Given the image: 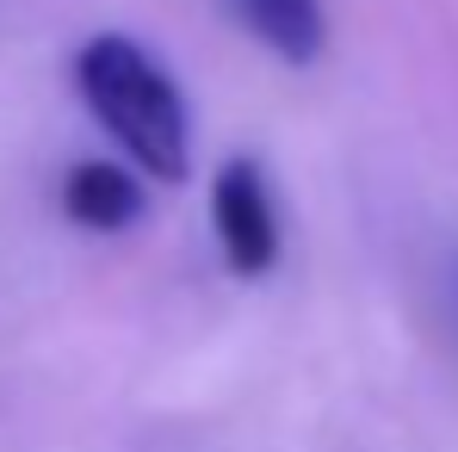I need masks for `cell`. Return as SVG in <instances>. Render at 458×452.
Wrapping results in <instances>:
<instances>
[{
	"label": "cell",
	"mask_w": 458,
	"mask_h": 452,
	"mask_svg": "<svg viewBox=\"0 0 458 452\" xmlns=\"http://www.w3.org/2000/svg\"><path fill=\"white\" fill-rule=\"evenodd\" d=\"M75 87L106 137L155 180H186L192 167V118L174 75L124 31L87 38L75 56Z\"/></svg>",
	"instance_id": "1"
},
{
	"label": "cell",
	"mask_w": 458,
	"mask_h": 452,
	"mask_svg": "<svg viewBox=\"0 0 458 452\" xmlns=\"http://www.w3.org/2000/svg\"><path fill=\"white\" fill-rule=\"evenodd\" d=\"M211 229L224 242L229 273L260 279L279 260V217H273V192L260 180L254 161H224L211 180Z\"/></svg>",
	"instance_id": "2"
},
{
	"label": "cell",
	"mask_w": 458,
	"mask_h": 452,
	"mask_svg": "<svg viewBox=\"0 0 458 452\" xmlns=\"http://www.w3.org/2000/svg\"><path fill=\"white\" fill-rule=\"evenodd\" d=\"M224 13L254 38V44H267L279 63H292V69L316 63L322 44H328V13H322V0H224Z\"/></svg>",
	"instance_id": "3"
},
{
	"label": "cell",
	"mask_w": 458,
	"mask_h": 452,
	"mask_svg": "<svg viewBox=\"0 0 458 452\" xmlns=\"http://www.w3.org/2000/svg\"><path fill=\"white\" fill-rule=\"evenodd\" d=\"M63 211L81 229H131L143 217V186L118 161H81L63 180Z\"/></svg>",
	"instance_id": "4"
},
{
	"label": "cell",
	"mask_w": 458,
	"mask_h": 452,
	"mask_svg": "<svg viewBox=\"0 0 458 452\" xmlns=\"http://www.w3.org/2000/svg\"><path fill=\"white\" fill-rule=\"evenodd\" d=\"M446 298H453V322H458V248H453V267H446Z\"/></svg>",
	"instance_id": "5"
}]
</instances>
